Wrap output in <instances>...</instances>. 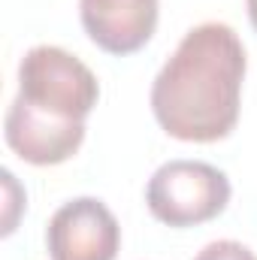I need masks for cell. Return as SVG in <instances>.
<instances>
[{"instance_id": "cell-1", "label": "cell", "mask_w": 257, "mask_h": 260, "mask_svg": "<svg viewBox=\"0 0 257 260\" xmlns=\"http://www.w3.org/2000/svg\"><path fill=\"white\" fill-rule=\"evenodd\" d=\"M245 46L224 21L191 27L151 85V112L182 142L227 139L239 121Z\"/></svg>"}, {"instance_id": "cell-2", "label": "cell", "mask_w": 257, "mask_h": 260, "mask_svg": "<svg viewBox=\"0 0 257 260\" xmlns=\"http://www.w3.org/2000/svg\"><path fill=\"white\" fill-rule=\"evenodd\" d=\"M100 100L97 76L61 46H34L18 64V94L6 109V145L34 167L70 160Z\"/></svg>"}, {"instance_id": "cell-3", "label": "cell", "mask_w": 257, "mask_h": 260, "mask_svg": "<svg viewBox=\"0 0 257 260\" xmlns=\"http://www.w3.org/2000/svg\"><path fill=\"white\" fill-rule=\"evenodd\" d=\"M148 212L167 227H194L218 218L230 203V179L203 160H170L145 188Z\"/></svg>"}, {"instance_id": "cell-4", "label": "cell", "mask_w": 257, "mask_h": 260, "mask_svg": "<svg viewBox=\"0 0 257 260\" xmlns=\"http://www.w3.org/2000/svg\"><path fill=\"white\" fill-rule=\"evenodd\" d=\"M118 248L121 227L97 197H76L49 218L46 251L52 260H115Z\"/></svg>"}, {"instance_id": "cell-5", "label": "cell", "mask_w": 257, "mask_h": 260, "mask_svg": "<svg viewBox=\"0 0 257 260\" xmlns=\"http://www.w3.org/2000/svg\"><path fill=\"white\" fill-rule=\"evenodd\" d=\"M82 27L109 55L139 52L157 27V0H79Z\"/></svg>"}, {"instance_id": "cell-6", "label": "cell", "mask_w": 257, "mask_h": 260, "mask_svg": "<svg viewBox=\"0 0 257 260\" xmlns=\"http://www.w3.org/2000/svg\"><path fill=\"white\" fill-rule=\"evenodd\" d=\"M194 260H257V254L248 245H242V242L218 239V242H209Z\"/></svg>"}, {"instance_id": "cell-7", "label": "cell", "mask_w": 257, "mask_h": 260, "mask_svg": "<svg viewBox=\"0 0 257 260\" xmlns=\"http://www.w3.org/2000/svg\"><path fill=\"white\" fill-rule=\"evenodd\" d=\"M3 191H6V218H3V236H9L15 230V221H18V209L24 203V194L15 182V176L9 170H3Z\"/></svg>"}, {"instance_id": "cell-8", "label": "cell", "mask_w": 257, "mask_h": 260, "mask_svg": "<svg viewBox=\"0 0 257 260\" xmlns=\"http://www.w3.org/2000/svg\"><path fill=\"white\" fill-rule=\"evenodd\" d=\"M245 6H248V18H251V24L257 30V0H245Z\"/></svg>"}]
</instances>
